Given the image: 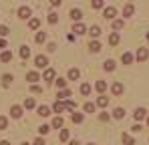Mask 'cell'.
Wrapping results in <instances>:
<instances>
[{
    "label": "cell",
    "mask_w": 149,
    "mask_h": 145,
    "mask_svg": "<svg viewBox=\"0 0 149 145\" xmlns=\"http://www.w3.org/2000/svg\"><path fill=\"white\" fill-rule=\"evenodd\" d=\"M26 79H28L30 83H36V81H38V72H36V71H30L28 75H26Z\"/></svg>",
    "instance_id": "obj_18"
},
{
    "label": "cell",
    "mask_w": 149,
    "mask_h": 145,
    "mask_svg": "<svg viewBox=\"0 0 149 145\" xmlns=\"http://www.w3.org/2000/svg\"><path fill=\"white\" fill-rule=\"evenodd\" d=\"M65 105H67V107H69V109H74V107H77V105H74V101H71V99H69V101H67V103H65Z\"/></svg>",
    "instance_id": "obj_46"
},
{
    "label": "cell",
    "mask_w": 149,
    "mask_h": 145,
    "mask_svg": "<svg viewBox=\"0 0 149 145\" xmlns=\"http://www.w3.org/2000/svg\"><path fill=\"white\" fill-rule=\"evenodd\" d=\"M34 65H36L38 69H47V67H49V59H47L45 54H38V56L34 59Z\"/></svg>",
    "instance_id": "obj_1"
},
{
    "label": "cell",
    "mask_w": 149,
    "mask_h": 145,
    "mask_svg": "<svg viewBox=\"0 0 149 145\" xmlns=\"http://www.w3.org/2000/svg\"><path fill=\"white\" fill-rule=\"evenodd\" d=\"M6 125H8V119L6 117H0V129H6Z\"/></svg>",
    "instance_id": "obj_40"
},
{
    "label": "cell",
    "mask_w": 149,
    "mask_h": 145,
    "mask_svg": "<svg viewBox=\"0 0 149 145\" xmlns=\"http://www.w3.org/2000/svg\"><path fill=\"white\" fill-rule=\"evenodd\" d=\"M93 8H103V2H101V0H95V2H93Z\"/></svg>",
    "instance_id": "obj_45"
},
{
    "label": "cell",
    "mask_w": 149,
    "mask_h": 145,
    "mask_svg": "<svg viewBox=\"0 0 149 145\" xmlns=\"http://www.w3.org/2000/svg\"><path fill=\"white\" fill-rule=\"evenodd\" d=\"M105 71H115V61H105Z\"/></svg>",
    "instance_id": "obj_26"
},
{
    "label": "cell",
    "mask_w": 149,
    "mask_h": 145,
    "mask_svg": "<svg viewBox=\"0 0 149 145\" xmlns=\"http://www.w3.org/2000/svg\"><path fill=\"white\" fill-rule=\"evenodd\" d=\"M32 145H45V139H42V137H36V139H34V143Z\"/></svg>",
    "instance_id": "obj_44"
},
{
    "label": "cell",
    "mask_w": 149,
    "mask_h": 145,
    "mask_svg": "<svg viewBox=\"0 0 149 145\" xmlns=\"http://www.w3.org/2000/svg\"><path fill=\"white\" fill-rule=\"evenodd\" d=\"M65 107H67V105H65L63 101H56V103L52 105V111H54V113H63V111H65Z\"/></svg>",
    "instance_id": "obj_6"
},
{
    "label": "cell",
    "mask_w": 149,
    "mask_h": 145,
    "mask_svg": "<svg viewBox=\"0 0 149 145\" xmlns=\"http://www.w3.org/2000/svg\"><path fill=\"white\" fill-rule=\"evenodd\" d=\"M58 139H61V141H67V139H69V131H67V129H63V131H61V135H58Z\"/></svg>",
    "instance_id": "obj_37"
},
{
    "label": "cell",
    "mask_w": 149,
    "mask_h": 145,
    "mask_svg": "<svg viewBox=\"0 0 149 145\" xmlns=\"http://www.w3.org/2000/svg\"><path fill=\"white\" fill-rule=\"evenodd\" d=\"M10 113H12V117H14V119H20V117H22V107L14 105V107H10Z\"/></svg>",
    "instance_id": "obj_3"
},
{
    "label": "cell",
    "mask_w": 149,
    "mask_h": 145,
    "mask_svg": "<svg viewBox=\"0 0 149 145\" xmlns=\"http://www.w3.org/2000/svg\"><path fill=\"white\" fill-rule=\"evenodd\" d=\"M30 91H32V93H42V89H40L38 85H32V87H30Z\"/></svg>",
    "instance_id": "obj_43"
},
{
    "label": "cell",
    "mask_w": 149,
    "mask_h": 145,
    "mask_svg": "<svg viewBox=\"0 0 149 145\" xmlns=\"http://www.w3.org/2000/svg\"><path fill=\"white\" fill-rule=\"evenodd\" d=\"M89 48H91L93 52H99V50H101V45L97 43V40H91V45H89Z\"/></svg>",
    "instance_id": "obj_29"
},
{
    "label": "cell",
    "mask_w": 149,
    "mask_h": 145,
    "mask_svg": "<svg viewBox=\"0 0 149 145\" xmlns=\"http://www.w3.org/2000/svg\"><path fill=\"white\" fill-rule=\"evenodd\" d=\"M36 111H38V115H40V117H49V115H50V109L47 107V105H40Z\"/></svg>",
    "instance_id": "obj_7"
},
{
    "label": "cell",
    "mask_w": 149,
    "mask_h": 145,
    "mask_svg": "<svg viewBox=\"0 0 149 145\" xmlns=\"http://www.w3.org/2000/svg\"><path fill=\"white\" fill-rule=\"evenodd\" d=\"M14 79H12V75H2V87H10V83H12Z\"/></svg>",
    "instance_id": "obj_10"
},
{
    "label": "cell",
    "mask_w": 149,
    "mask_h": 145,
    "mask_svg": "<svg viewBox=\"0 0 149 145\" xmlns=\"http://www.w3.org/2000/svg\"><path fill=\"white\" fill-rule=\"evenodd\" d=\"M97 105H99V107H107V105H109V99L105 95H101L99 99H97Z\"/></svg>",
    "instance_id": "obj_21"
},
{
    "label": "cell",
    "mask_w": 149,
    "mask_h": 145,
    "mask_svg": "<svg viewBox=\"0 0 149 145\" xmlns=\"http://www.w3.org/2000/svg\"><path fill=\"white\" fill-rule=\"evenodd\" d=\"M99 119H101V121H109V115H107V113H101Z\"/></svg>",
    "instance_id": "obj_47"
},
{
    "label": "cell",
    "mask_w": 149,
    "mask_h": 145,
    "mask_svg": "<svg viewBox=\"0 0 149 145\" xmlns=\"http://www.w3.org/2000/svg\"><path fill=\"white\" fill-rule=\"evenodd\" d=\"M79 77H81V72H79V69H71V71H69V79H71V81H77Z\"/></svg>",
    "instance_id": "obj_19"
},
{
    "label": "cell",
    "mask_w": 149,
    "mask_h": 145,
    "mask_svg": "<svg viewBox=\"0 0 149 145\" xmlns=\"http://www.w3.org/2000/svg\"><path fill=\"white\" fill-rule=\"evenodd\" d=\"M34 40H36V43H38V45H40V43H45V40H47V32H38V34H36V38H34Z\"/></svg>",
    "instance_id": "obj_31"
},
{
    "label": "cell",
    "mask_w": 149,
    "mask_h": 145,
    "mask_svg": "<svg viewBox=\"0 0 149 145\" xmlns=\"http://www.w3.org/2000/svg\"><path fill=\"white\" fill-rule=\"evenodd\" d=\"M109 43H111V45H117V43H119V34H117V32H113V34L109 36Z\"/></svg>",
    "instance_id": "obj_33"
},
{
    "label": "cell",
    "mask_w": 149,
    "mask_h": 145,
    "mask_svg": "<svg viewBox=\"0 0 149 145\" xmlns=\"http://www.w3.org/2000/svg\"><path fill=\"white\" fill-rule=\"evenodd\" d=\"M95 89H97L99 93H103V91L107 89V83H105V81H97V83H95Z\"/></svg>",
    "instance_id": "obj_20"
},
{
    "label": "cell",
    "mask_w": 149,
    "mask_h": 145,
    "mask_svg": "<svg viewBox=\"0 0 149 145\" xmlns=\"http://www.w3.org/2000/svg\"><path fill=\"white\" fill-rule=\"evenodd\" d=\"M121 61H123V65H131V63H133V54H131V52H123Z\"/></svg>",
    "instance_id": "obj_13"
},
{
    "label": "cell",
    "mask_w": 149,
    "mask_h": 145,
    "mask_svg": "<svg viewBox=\"0 0 149 145\" xmlns=\"http://www.w3.org/2000/svg\"><path fill=\"white\" fill-rule=\"evenodd\" d=\"M69 145H79V141H71V143H69Z\"/></svg>",
    "instance_id": "obj_51"
},
{
    "label": "cell",
    "mask_w": 149,
    "mask_h": 145,
    "mask_svg": "<svg viewBox=\"0 0 149 145\" xmlns=\"http://www.w3.org/2000/svg\"><path fill=\"white\" fill-rule=\"evenodd\" d=\"M63 123H65L63 117H54V119H52V127H54V129H63Z\"/></svg>",
    "instance_id": "obj_14"
},
{
    "label": "cell",
    "mask_w": 149,
    "mask_h": 145,
    "mask_svg": "<svg viewBox=\"0 0 149 145\" xmlns=\"http://www.w3.org/2000/svg\"><path fill=\"white\" fill-rule=\"evenodd\" d=\"M54 85H56L58 89H63V91L67 89V81H65V79H56V81H54Z\"/></svg>",
    "instance_id": "obj_27"
},
{
    "label": "cell",
    "mask_w": 149,
    "mask_h": 145,
    "mask_svg": "<svg viewBox=\"0 0 149 145\" xmlns=\"http://www.w3.org/2000/svg\"><path fill=\"white\" fill-rule=\"evenodd\" d=\"M89 34L97 38V36H99V34H101V28H99V26H97V24H95V26H91V28H89Z\"/></svg>",
    "instance_id": "obj_17"
},
{
    "label": "cell",
    "mask_w": 149,
    "mask_h": 145,
    "mask_svg": "<svg viewBox=\"0 0 149 145\" xmlns=\"http://www.w3.org/2000/svg\"><path fill=\"white\" fill-rule=\"evenodd\" d=\"M89 145H95V143H89Z\"/></svg>",
    "instance_id": "obj_53"
},
{
    "label": "cell",
    "mask_w": 149,
    "mask_h": 145,
    "mask_svg": "<svg viewBox=\"0 0 149 145\" xmlns=\"http://www.w3.org/2000/svg\"><path fill=\"white\" fill-rule=\"evenodd\" d=\"M113 117H115V119H123V117H125V111L121 109V107H119V109H115V111H113Z\"/></svg>",
    "instance_id": "obj_24"
},
{
    "label": "cell",
    "mask_w": 149,
    "mask_h": 145,
    "mask_svg": "<svg viewBox=\"0 0 149 145\" xmlns=\"http://www.w3.org/2000/svg\"><path fill=\"white\" fill-rule=\"evenodd\" d=\"M71 18H73V20H81V18H83V12L77 10V8H73V10H71Z\"/></svg>",
    "instance_id": "obj_15"
},
{
    "label": "cell",
    "mask_w": 149,
    "mask_h": 145,
    "mask_svg": "<svg viewBox=\"0 0 149 145\" xmlns=\"http://www.w3.org/2000/svg\"><path fill=\"white\" fill-rule=\"evenodd\" d=\"M18 52H20V56H22V59H28V56H30V48H28V47H20Z\"/></svg>",
    "instance_id": "obj_22"
},
{
    "label": "cell",
    "mask_w": 149,
    "mask_h": 145,
    "mask_svg": "<svg viewBox=\"0 0 149 145\" xmlns=\"http://www.w3.org/2000/svg\"><path fill=\"white\" fill-rule=\"evenodd\" d=\"M69 97H71V91H69V89H65V91H61V93H58V101L69 99Z\"/></svg>",
    "instance_id": "obj_30"
},
{
    "label": "cell",
    "mask_w": 149,
    "mask_h": 145,
    "mask_svg": "<svg viewBox=\"0 0 149 145\" xmlns=\"http://www.w3.org/2000/svg\"><path fill=\"white\" fill-rule=\"evenodd\" d=\"M147 123H149V119H147Z\"/></svg>",
    "instance_id": "obj_55"
},
{
    "label": "cell",
    "mask_w": 149,
    "mask_h": 145,
    "mask_svg": "<svg viewBox=\"0 0 149 145\" xmlns=\"http://www.w3.org/2000/svg\"><path fill=\"white\" fill-rule=\"evenodd\" d=\"M85 111L87 113H95V103H85Z\"/></svg>",
    "instance_id": "obj_35"
},
{
    "label": "cell",
    "mask_w": 149,
    "mask_h": 145,
    "mask_svg": "<svg viewBox=\"0 0 149 145\" xmlns=\"http://www.w3.org/2000/svg\"><path fill=\"white\" fill-rule=\"evenodd\" d=\"M145 115H147V111L143 109V107H139L137 111H135V119L137 121H141V119H145Z\"/></svg>",
    "instance_id": "obj_11"
},
{
    "label": "cell",
    "mask_w": 149,
    "mask_h": 145,
    "mask_svg": "<svg viewBox=\"0 0 149 145\" xmlns=\"http://www.w3.org/2000/svg\"><path fill=\"white\" fill-rule=\"evenodd\" d=\"M81 93H83V95H89V93H91V85H89V83H85V85L81 87Z\"/></svg>",
    "instance_id": "obj_34"
},
{
    "label": "cell",
    "mask_w": 149,
    "mask_h": 145,
    "mask_svg": "<svg viewBox=\"0 0 149 145\" xmlns=\"http://www.w3.org/2000/svg\"><path fill=\"white\" fill-rule=\"evenodd\" d=\"M71 119H73V123H83L85 117H83V113H73V115H71Z\"/></svg>",
    "instance_id": "obj_23"
},
{
    "label": "cell",
    "mask_w": 149,
    "mask_h": 145,
    "mask_svg": "<svg viewBox=\"0 0 149 145\" xmlns=\"http://www.w3.org/2000/svg\"><path fill=\"white\" fill-rule=\"evenodd\" d=\"M18 16L20 18H30V8L28 6H20L18 8Z\"/></svg>",
    "instance_id": "obj_4"
},
{
    "label": "cell",
    "mask_w": 149,
    "mask_h": 145,
    "mask_svg": "<svg viewBox=\"0 0 149 145\" xmlns=\"http://www.w3.org/2000/svg\"><path fill=\"white\" fill-rule=\"evenodd\" d=\"M0 145H10V143L8 141H0Z\"/></svg>",
    "instance_id": "obj_50"
},
{
    "label": "cell",
    "mask_w": 149,
    "mask_h": 145,
    "mask_svg": "<svg viewBox=\"0 0 149 145\" xmlns=\"http://www.w3.org/2000/svg\"><path fill=\"white\" fill-rule=\"evenodd\" d=\"M115 14H117V10H115V8H113V6H107V8H105V10H103V16H105V18H107V20H111V18H113V16H115Z\"/></svg>",
    "instance_id": "obj_2"
},
{
    "label": "cell",
    "mask_w": 149,
    "mask_h": 145,
    "mask_svg": "<svg viewBox=\"0 0 149 145\" xmlns=\"http://www.w3.org/2000/svg\"><path fill=\"white\" fill-rule=\"evenodd\" d=\"M22 145H28V143H22Z\"/></svg>",
    "instance_id": "obj_54"
},
{
    "label": "cell",
    "mask_w": 149,
    "mask_h": 145,
    "mask_svg": "<svg viewBox=\"0 0 149 145\" xmlns=\"http://www.w3.org/2000/svg\"><path fill=\"white\" fill-rule=\"evenodd\" d=\"M123 143H127V145H133V137H131V135H123Z\"/></svg>",
    "instance_id": "obj_39"
},
{
    "label": "cell",
    "mask_w": 149,
    "mask_h": 145,
    "mask_svg": "<svg viewBox=\"0 0 149 145\" xmlns=\"http://www.w3.org/2000/svg\"><path fill=\"white\" fill-rule=\"evenodd\" d=\"M133 10H135V6H133V4H125V6H123V16H125V18H127V16H131V14H133Z\"/></svg>",
    "instance_id": "obj_8"
},
{
    "label": "cell",
    "mask_w": 149,
    "mask_h": 145,
    "mask_svg": "<svg viewBox=\"0 0 149 145\" xmlns=\"http://www.w3.org/2000/svg\"><path fill=\"white\" fill-rule=\"evenodd\" d=\"M113 28H115V30L123 28V20H115V22H113Z\"/></svg>",
    "instance_id": "obj_41"
},
{
    "label": "cell",
    "mask_w": 149,
    "mask_h": 145,
    "mask_svg": "<svg viewBox=\"0 0 149 145\" xmlns=\"http://www.w3.org/2000/svg\"><path fill=\"white\" fill-rule=\"evenodd\" d=\"M147 40H149V32H147Z\"/></svg>",
    "instance_id": "obj_52"
},
{
    "label": "cell",
    "mask_w": 149,
    "mask_h": 145,
    "mask_svg": "<svg viewBox=\"0 0 149 145\" xmlns=\"http://www.w3.org/2000/svg\"><path fill=\"white\" fill-rule=\"evenodd\" d=\"M0 61H2V63H10V61H12V52H10V50H4V52L0 54Z\"/></svg>",
    "instance_id": "obj_9"
},
{
    "label": "cell",
    "mask_w": 149,
    "mask_h": 145,
    "mask_svg": "<svg viewBox=\"0 0 149 145\" xmlns=\"http://www.w3.org/2000/svg\"><path fill=\"white\" fill-rule=\"evenodd\" d=\"M113 93H115V95H121V93H123V85H121V83H115V85H113Z\"/></svg>",
    "instance_id": "obj_28"
},
{
    "label": "cell",
    "mask_w": 149,
    "mask_h": 145,
    "mask_svg": "<svg viewBox=\"0 0 149 145\" xmlns=\"http://www.w3.org/2000/svg\"><path fill=\"white\" fill-rule=\"evenodd\" d=\"M6 47V40H4V38H0V48H4Z\"/></svg>",
    "instance_id": "obj_49"
},
{
    "label": "cell",
    "mask_w": 149,
    "mask_h": 145,
    "mask_svg": "<svg viewBox=\"0 0 149 145\" xmlns=\"http://www.w3.org/2000/svg\"><path fill=\"white\" fill-rule=\"evenodd\" d=\"M56 20H58V16H56L54 12H50V14H49V22L50 24H56Z\"/></svg>",
    "instance_id": "obj_38"
},
{
    "label": "cell",
    "mask_w": 149,
    "mask_h": 145,
    "mask_svg": "<svg viewBox=\"0 0 149 145\" xmlns=\"http://www.w3.org/2000/svg\"><path fill=\"white\" fill-rule=\"evenodd\" d=\"M49 131H50L49 125H40V127H38V133H40V135H47Z\"/></svg>",
    "instance_id": "obj_36"
},
{
    "label": "cell",
    "mask_w": 149,
    "mask_h": 145,
    "mask_svg": "<svg viewBox=\"0 0 149 145\" xmlns=\"http://www.w3.org/2000/svg\"><path fill=\"white\" fill-rule=\"evenodd\" d=\"M45 79H47V81H52V79H54V71H52V69H47V71H45Z\"/></svg>",
    "instance_id": "obj_32"
},
{
    "label": "cell",
    "mask_w": 149,
    "mask_h": 145,
    "mask_svg": "<svg viewBox=\"0 0 149 145\" xmlns=\"http://www.w3.org/2000/svg\"><path fill=\"white\" fill-rule=\"evenodd\" d=\"M34 107H36L34 99H32V97H26L24 99V109H34Z\"/></svg>",
    "instance_id": "obj_12"
},
{
    "label": "cell",
    "mask_w": 149,
    "mask_h": 145,
    "mask_svg": "<svg viewBox=\"0 0 149 145\" xmlns=\"http://www.w3.org/2000/svg\"><path fill=\"white\" fill-rule=\"evenodd\" d=\"M10 30H8V26H0V36H6Z\"/></svg>",
    "instance_id": "obj_42"
},
{
    "label": "cell",
    "mask_w": 149,
    "mask_h": 145,
    "mask_svg": "<svg viewBox=\"0 0 149 145\" xmlns=\"http://www.w3.org/2000/svg\"><path fill=\"white\" fill-rule=\"evenodd\" d=\"M73 32H77V34H83V32H85V24L74 22V26H73Z\"/></svg>",
    "instance_id": "obj_16"
},
{
    "label": "cell",
    "mask_w": 149,
    "mask_h": 145,
    "mask_svg": "<svg viewBox=\"0 0 149 145\" xmlns=\"http://www.w3.org/2000/svg\"><path fill=\"white\" fill-rule=\"evenodd\" d=\"M137 61H147V56H149V52H147V48H139L137 50Z\"/></svg>",
    "instance_id": "obj_5"
},
{
    "label": "cell",
    "mask_w": 149,
    "mask_h": 145,
    "mask_svg": "<svg viewBox=\"0 0 149 145\" xmlns=\"http://www.w3.org/2000/svg\"><path fill=\"white\" fill-rule=\"evenodd\" d=\"M131 131H135V133H139V131H141V125H133V127H131Z\"/></svg>",
    "instance_id": "obj_48"
},
{
    "label": "cell",
    "mask_w": 149,
    "mask_h": 145,
    "mask_svg": "<svg viewBox=\"0 0 149 145\" xmlns=\"http://www.w3.org/2000/svg\"><path fill=\"white\" fill-rule=\"evenodd\" d=\"M28 26H30L32 30H36V28L40 26V20H38V18H30V22H28Z\"/></svg>",
    "instance_id": "obj_25"
}]
</instances>
